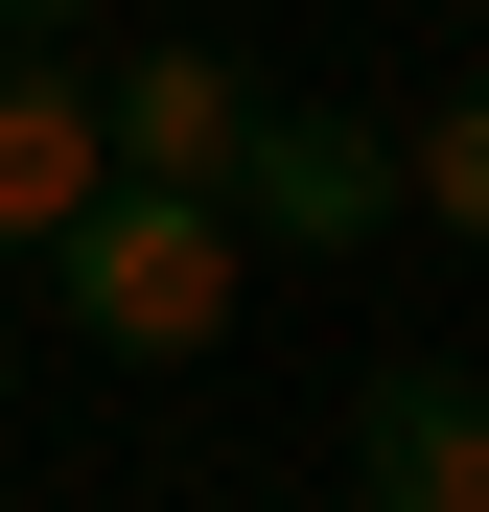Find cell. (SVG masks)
Returning <instances> with one entry per match:
<instances>
[{
  "label": "cell",
  "instance_id": "1",
  "mask_svg": "<svg viewBox=\"0 0 489 512\" xmlns=\"http://www.w3.org/2000/svg\"><path fill=\"white\" fill-rule=\"evenodd\" d=\"M233 256H257V233H233L210 187H140V163H94V210H70L24 280H47V326H70V350H117V373H187L210 326H233Z\"/></svg>",
  "mask_w": 489,
  "mask_h": 512
},
{
  "label": "cell",
  "instance_id": "2",
  "mask_svg": "<svg viewBox=\"0 0 489 512\" xmlns=\"http://www.w3.org/2000/svg\"><path fill=\"white\" fill-rule=\"evenodd\" d=\"M257 256H373L396 233V117H326V94H257V140H233V187H210Z\"/></svg>",
  "mask_w": 489,
  "mask_h": 512
},
{
  "label": "cell",
  "instance_id": "3",
  "mask_svg": "<svg viewBox=\"0 0 489 512\" xmlns=\"http://www.w3.org/2000/svg\"><path fill=\"white\" fill-rule=\"evenodd\" d=\"M350 512H489V373L466 350H396L350 396Z\"/></svg>",
  "mask_w": 489,
  "mask_h": 512
},
{
  "label": "cell",
  "instance_id": "4",
  "mask_svg": "<svg viewBox=\"0 0 489 512\" xmlns=\"http://www.w3.org/2000/svg\"><path fill=\"white\" fill-rule=\"evenodd\" d=\"M94 140L140 163V187H233V140H257V70H233V47H117V70H94Z\"/></svg>",
  "mask_w": 489,
  "mask_h": 512
},
{
  "label": "cell",
  "instance_id": "5",
  "mask_svg": "<svg viewBox=\"0 0 489 512\" xmlns=\"http://www.w3.org/2000/svg\"><path fill=\"white\" fill-rule=\"evenodd\" d=\"M94 163H117L94 140V70H70V47H0V280L94 210Z\"/></svg>",
  "mask_w": 489,
  "mask_h": 512
},
{
  "label": "cell",
  "instance_id": "6",
  "mask_svg": "<svg viewBox=\"0 0 489 512\" xmlns=\"http://www.w3.org/2000/svg\"><path fill=\"white\" fill-rule=\"evenodd\" d=\"M396 210L489 256V70H466V94H420V117H396Z\"/></svg>",
  "mask_w": 489,
  "mask_h": 512
},
{
  "label": "cell",
  "instance_id": "7",
  "mask_svg": "<svg viewBox=\"0 0 489 512\" xmlns=\"http://www.w3.org/2000/svg\"><path fill=\"white\" fill-rule=\"evenodd\" d=\"M70 24H117V0H0V47H70Z\"/></svg>",
  "mask_w": 489,
  "mask_h": 512
},
{
  "label": "cell",
  "instance_id": "8",
  "mask_svg": "<svg viewBox=\"0 0 489 512\" xmlns=\"http://www.w3.org/2000/svg\"><path fill=\"white\" fill-rule=\"evenodd\" d=\"M0 419H24V326H0Z\"/></svg>",
  "mask_w": 489,
  "mask_h": 512
},
{
  "label": "cell",
  "instance_id": "9",
  "mask_svg": "<svg viewBox=\"0 0 489 512\" xmlns=\"http://www.w3.org/2000/svg\"><path fill=\"white\" fill-rule=\"evenodd\" d=\"M466 24H489V0H466Z\"/></svg>",
  "mask_w": 489,
  "mask_h": 512
}]
</instances>
